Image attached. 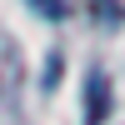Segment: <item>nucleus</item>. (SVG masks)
<instances>
[{
	"instance_id": "1",
	"label": "nucleus",
	"mask_w": 125,
	"mask_h": 125,
	"mask_svg": "<svg viewBox=\"0 0 125 125\" xmlns=\"http://www.w3.org/2000/svg\"><path fill=\"white\" fill-rule=\"evenodd\" d=\"M105 115H110V80H105V70H95L85 80V125H100Z\"/></svg>"
},
{
	"instance_id": "2",
	"label": "nucleus",
	"mask_w": 125,
	"mask_h": 125,
	"mask_svg": "<svg viewBox=\"0 0 125 125\" xmlns=\"http://www.w3.org/2000/svg\"><path fill=\"white\" fill-rule=\"evenodd\" d=\"M30 5H35L45 20H60V15H65V5H60V0H30Z\"/></svg>"
}]
</instances>
